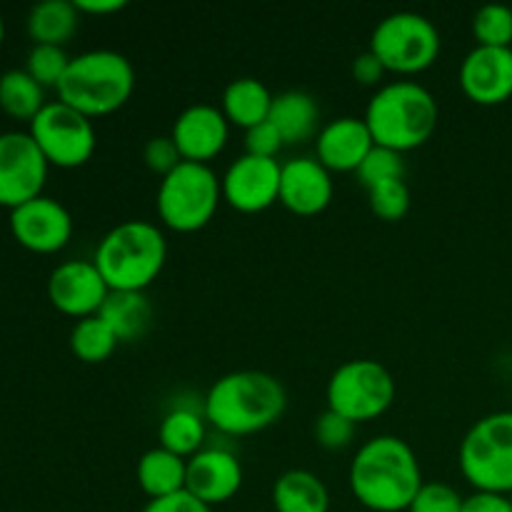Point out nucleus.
<instances>
[{"label":"nucleus","mask_w":512,"mask_h":512,"mask_svg":"<svg viewBox=\"0 0 512 512\" xmlns=\"http://www.w3.org/2000/svg\"><path fill=\"white\" fill-rule=\"evenodd\" d=\"M350 490L375 512L408 510L423 488V470L415 450L398 435H378L360 445L350 463Z\"/></svg>","instance_id":"1"},{"label":"nucleus","mask_w":512,"mask_h":512,"mask_svg":"<svg viewBox=\"0 0 512 512\" xmlns=\"http://www.w3.org/2000/svg\"><path fill=\"white\" fill-rule=\"evenodd\" d=\"M288 393L275 375L263 370H235L210 385L205 420L228 435H250L283 418Z\"/></svg>","instance_id":"2"},{"label":"nucleus","mask_w":512,"mask_h":512,"mask_svg":"<svg viewBox=\"0 0 512 512\" xmlns=\"http://www.w3.org/2000/svg\"><path fill=\"white\" fill-rule=\"evenodd\" d=\"M438 100L415 80H393L380 85L365 108V123L375 145L398 153L423 145L438 128Z\"/></svg>","instance_id":"3"},{"label":"nucleus","mask_w":512,"mask_h":512,"mask_svg":"<svg viewBox=\"0 0 512 512\" xmlns=\"http://www.w3.org/2000/svg\"><path fill=\"white\" fill-rule=\"evenodd\" d=\"M135 88V68L123 53L110 48L85 50L70 58L58 83V100L88 118L115 113L128 103Z\"/></svg>","instance_id":"4"},{"label":"nucleus","mask_w":512,"mask_h":512,"mask_svg":"<svg viewBox=\"0 0 512 512\" xmlns=\"http://www.w3.org/2000/svg\"><path fill=\"white\" fill-rule=\"evenodd\" d=\"M168 260V240L150 220H123L103 235L95 250L98 265L110 290H145Z\"/></svg>","instance_id":"5"},{"label":"nucleus","mask_w":512,"mask_h":512,"mask_svg":"<svg viewBox=\"0 0 512 512\" xmlns=\"http://www.w3.org/2000/svg\"><path fill=\"white\" fill-rule=\"evenodd\" d=\"M223 198V183L208 163L183 160L158 185V215L168 228L193 233L208 225Z\"/></svg>","instance_id":"6"},{"label":"nucleus","mask_w":512,"mask_h":512,"mask_svg":"<svg viewBox=\"0 0 512 512\" xmlns=\"http://www.w3.org/2000/svg\"><path fill=\"white\" fill-rule=\"evenodd\" d=\"M458 463L468 483L485 493H512V410L480 418L465 433Z\"/></svg>","instance_id":"7"},{"label":"nucleus","mask_w":512,"mask_h":512,"mask_svg":"<svg viewBox=\"0 0 512 512\" xmlns=\"http://www.w3.org/2000/svg\"><path fill=\"white\" fill-rule=\"evenodd\" d=\"M370 50L380 58L385 70L393 73H420L430 68L440 53V33L435 23L413 10L390 13L375 25Z\"/></svg>","instance_id":"8"},{"label":"nucleus","mask_w":512,"mask_h":512,"mask_svg":"<svg viewBox=\"0 0 512 512\" xmlns=\"http://www.w3.org/2000/svg\"><path fill=\"white\" fill-rule=\"evenodd\" d=\"M395 380L383 363L355 358L335 368L328 380V408L353 423H365L393 405Z\"/></svg>","instance_id":"9"},{"label":"nucleus","mask_w":512,"mask_h":512,"mask_svg":"<svg viewBox=\"0 0 512 512\" xmlns=\"http://www.w3.org/2000/svg\"><path fill=\"white\" fill-rule=\"evenodd\" d=\"M28 133L33 135L48 163L58 168H78L88 163L98 143L93 120L63 100L45 103V108L30 120Z\"/></svg>","instance_id":"10"},{"label":"nucleus","mask_w":512,"mask_h":512,"mask_svg":"<svg viewBox=\"0 0 512 512\" xmlns=\"http://www.w3.org/2000/svg\"><path fill=\"white\" fill-rule=\"evenodd\" d=\"M48 168L33 135L23 130L0 133V205L13 210L43 195Z\"/></svg>","instance_id":"11"},{"label":"nucleus","mask_w":512,"mask_h":512,"mask_svg":"<svg viewBox=\"0 0 512 512\" xmlns=\"http://www.w3.org/2000/svg\"><path fill=\"white\" fill-rule=\"evenodd\" d=\"M10 233L33 253H58L73 238V215L60 200L38 195L10 210Z\"/></svg>","instance_id":"12"},{"label":"nucleus","mask_w":512,"mask_h":512,"mask_svg":"<svg viewBox=\"0 0 512 512\" xmlns=\"http://www.w3.org/2000/svg\"><path fill=\"white\" fill-rule=\"evenodd\" d=\"M280 173L283 165L275 158L243 153L220 178L223 198L240 213H260L280 200Z\"/></svg>","instance_id":"13"},{"label":"nucleus","mask_w":512,"mask_h":512,"mask_svg":"<svg viewBox=\"0 0 512 512\" xmlns=\"http://www.w3.org/2000/svg\"><path fill=\"white\" fill-rule=\"evenodd\" d=\"M108 293V283L93 260H65L48 278L50 303L78 320L98 315Z\"/></svg>","instance_id":"14"},{"label":"nucleus","mask_w":512,"mask_h":512,"mask_svg":"<svg viewBox=\"0 0 512 512\" xmlns=\"http://www.w3.org/2000/svg\"><path fill=\"white\" fill-rule=\"evenodd\" d=\"M460 88L473 103L500 105L512 98V48L475 45L460 63Z\"/></svg>","instance_id":"15"},{"label":"nucleus","mask_w":512,"mask_h":512,"mask_svg":"<svg viewBox=\"0 0 512 512\" xmlns=\"http://www.w3.org/2000/svg\"><path fill=\"white\" fill-rule=\"evenodd\" d=\"M228 135L230 120L225 118L223 108L213 103H195L175 118L170 138L178 145L183 160L208 163L225 148Z\"/></svg>","instance_id":"16"},{"label":"nucleus","mask_w":512,"mask_h":512,"mask_svg":"<svg viewBox=\"0 0 512 512\" xmlns=\"http://www.w3.org/2000/svg\"><path fill=\"white\" fill-rule=\"evenodd\" d=\"M240 485H243V465L230 450L203 448L188 458L185 490L208 503L210 508L233 498Z\"/></svg>","instance_id":"17"},{"label":"nucleus","mask_w":512,"mask_h":512,"mask_svg":"<svg viewBox=\"0 0 512 512\" xmlns=\"http://www.w3.org/2000/svg\"><path fill=\"white\" fill-rule=\"evenodd\" d=\"M333 200V178L318 158H293L280 173V203L298 215H315Z\"/></svg>","instance_id":"18"},{"label":"nucleus","mask_w":512,"mask_h":512,"mask_svg":"<svg viewBox=\"0 0 512 512\" xmlns=\"http://www.w3.org/2000/svg\"><path fill=\"white\" fill-rule=\"evenodd\" d=\"M315 143H318V160L328 170H358L375 140L365 118L343 115L325 123Z\"/></svg>","instance_id":"19"},{"label":"nucleus","mask_w":512,"mask_h":512,"mask_svg":"<svg viewBox=\"0 0 512 512\" xmlns=\"http://www.w3.org/2000/svg\"><path fill=\"white\" fill-rule=\"evenodd\" d=\"M268 120L278 128L283 143H303L318 130V100L305 90H285L273 98Z\"/></svg>","instance_id":"20"},{"label":"nucleus","mask_w":512,"mask_h":512,"mask_svg":"<svg viewBox=\"0 0 512 512\" xmlns=\"http://www.w3.org/2000/svg\"><path fill=\"white\" fill-rule=\"evenodd\" d=\"M98 315L118 335L120 343H128V340H138L150 328L153 305L145 290H110Z\"/></svg>","instance_id":"21"},{"label":"nucleus","mask_w":512,"mask_h":512,"mask_svg":"<svg viewBox=\"0 0 512 512\" xmlns=\"http://www.w3.org/2000/svg\"><path fill=\"white\" fill-rule=\"evenodd\" d=\"M273 505L278 512H328L330 493L318 475L293 468L275 480Z\"/></svg>","instance_id":"22"},{"label":"nucleus","mask_w":512,"mask_h":512,"mask_svg":"<svg viewBox=\"0 0 512 512\" xmlns=\"http://www.w3.org/2000/svg\"><path fill=\"white\" fill-rule=\"evenodd\" d=\"M135 475H138V485L150 500L165 498V495L185 490L188 460L158 445V448H150L148 453H143V458L138 460V468H135Z\"/></svg>","instance_id":"23"},{"label":"nucleus","mask_w":512,"mask_h":512,"mask_svg":"<svg viewBox=\"0 0 512 512\" xmlns=\"http://www.w3.org/2000/svg\"><path fill=\"white\" fill-rule=\"evenodd\" d=\"M275 95L258 78H235L223 90V113L230 123L250 130L253 125L265 123L270 115Z\"/></svg>","instance_id":"24"},{"label":"nucleus","mask_w":512,"mask_h":512,"mask_svg":"<svg viewBox=\"0 0 512 512\" xmlns=\"http://www.w3.org/2000/svg\"><path fill=\"white\" fill-rule=\"evenodd\" d=\"M80 23V10L75 0H43L28 13V35L35 45L68 43Z\"/></svg>","instance_id":"25"},{"label":"nucleus","mask_w":512,"mask_h":512,"mask_svg":"<svg viewBox=\"0 0 512 512\" xmlns=\"http://www.w3.org/2000/svg\"><path fill=\"white\" fill-rule=\"evenodd\" d=\"M45 88L28 70H5L0 75V110L10 118L33 120L45 108Z\"/></svg>","instance_id":"26"},{"label":"nucleus","mask_w":512,"mask_h":512,"mask_svg":"<svg viewBox=\"0 0 512 512\" xmlns=\"http://www.w3.org/2000/svg\"><path fill=\"white\" fill-rule=\"evenodd\" d=\"M160 448L180 455V458H193L198 450H203L205 440V420L195 410L175 408L160 420L158 428Z\"/></svg>","instance_id":"27"},{"label":"nucleus","mask_w":512,"mask_h":512,"mask_svg":"<svg viewBox=\"0 0 512 512\" xmlns=\"http://www.w3.org/2000/svg\"><path fill=\"white\" fill-rule=\"evenodd\" d=\"M118 335L110 330L100 315L80 318L70 330V350L78 355L83 363H103L118 348Z\"/></svg>","instance_id":"28"},{"label":"nucleus","mask_w":512,"mask_h":512,"mask_svg":"<svg viewBox=\"0 0 512 512\" xmlns=\"http://www.w3.org/2000/svg\"><path fill=\"white\" fill-rule=\"evenodd\" d=\"M473 35L478 45L488 48H512V8L488 3L475 13Z\"/></svg>","instance_id":"29"},{"label":"nucleus","mask_w":512,"mask_h":512,"mask_svg":"<svg viewBox=\"0 0 512 512\" xmlns=\"http://www.w3.org/2000/svg\"><path fill=\"white\" fill-rule=\"evenodd\" d=\"M355 173H358V180L368 190L380 183H388V180L405 178L403 153H398L393 148H385V145H373Z\"/></svg>","instance_id":"30"},{"label":"nucleus","mask_w":512,"mask_h":512,"mask_svg":"<svg viewBox=\"0 0 512 512\" xmlns=\"http://www.w3.org/2000/svg\"><path fill=\"white\" fill-rule=\"evenodd\" d=\"M70 65V55L60 45H33L25 58V70L38 80L43 88H58L65 70Z\"/></svg>","instance_id":"31"},{"label":"nucleus","mask_w":512,"mask_h":512,"mask_svg":"<svg viewBox=\"0 0 512 512\" xmlns=\"http://www.w3.org/2000/svg\"><path fill=\"white\" fill-rule=\"evenodd\" d=\"M368 203L378 218L400 220L410 210V188L405 178L388 180L368 190Z\"/></svg>","instance_id":"32"},{"label":"nucleus","mask_w":512,"mask_h":512,"mask_svg":"<svg viewBox=\"0 0 512 512\" xmlns=\"http://www.w3.org/2000/svg\"><path fill=\"white\" fill-rule=\"evenodd\" d=\"M463 495L448 483H423L408 512H463Z\"/></svg>","instance_id":"33"},{"label":"nucleus","mask_w":512,"mask_h":512,"mask_svg":"<svg viewBox=\"0 0 512 512\" xmlns=\"http://www.w3.org/2000/svg\"><path fill=\"white\" fill-rule=\"evenodd\" d=\"M355 425L350 418L345 415L335 413V410H325L318 420H315V440H318L323 448L328 450H340L345 445H350L355 435Z\"/></svg>","instance_id":"34"},{"label":"nucleus","mask_w":512,"mask_h":512,"mask_svg":"<svg viewBox=\"0 0 512 512\" xmlns=\"http://www.w3.org/2000/svg\"><path fill=\"white\" fill-rule=\"evenodd\" d=\"M143 160L153 173L168 175L170 170H175L183 163V155H180L178 145H175V140L170 135H155V138H150L145 143Z\"/></svg>","instance_id":"35"},{"label":"nucleus","mask_w":512,"mask_h":512,"mask_svg":"<svg viewBox=\"0 0 512 512\" xmlns=\"http://www.w3.org/2000/svg\"><path fill=\"white\" fill-rule=\"evenodd\" d=\"M283 138H280L278 128H275L270 120L265 123L253 125L250 130H245V153L260 155V158H275L278 150L283 148Z\"/></svg>","instance_id":"36"},{"label":"nucleus","mask_w":512,"mask_h":512,"mask_svg":"<svg viewBox=\"0 0 512 512\" xmlns=\"http://www.w3.org/2000/svg\"><path fill=\"white\" fill-rule=\"evenodd\" d=\"M143 512H213V508L188 490H180V493L165 495V498L148 500Z\"/></svg>","instance_id":"37"},{"label":"nucleus","mask_w":512,"mask_h":512,"mask_svg":"<svg viewBox=\"0 0 512 512\" xmlns=\"http://www.w3.org/2000/svg\"><path fill=\"white\" fill-rule=\"evenodd\" d=\"M463 512H512L510 495L475 490L463 500Z\"/></svg>","instance_id":"38"},{"label":"nucleus","mask_w":512,"mask_h":512,"mask_svg":"<svg viewBox=\"0 0 512 512\" xmlns=\"http://www.w3.org/2000/svg\"><path fill=\"white\" fill-rule=\"evenodd\" d=\"M385 75V65L380 63L378 55L373 50H365V53L355 55L353 60V78L363 85H375L380 83Z\"/></svg>","instance_id":"39"},{"label":"nucleus","mask_w":512,"mask_h":512,"mask_svg":"<svg viewBox=\"0 0 512 512\" xmlns=\"http://www.w3.org/2000/svg\"><path fill=\"white\" fill-rule=\"evenodd\" d=\"M80 13H93V15H108V13H118L123 10L125 0H75Z\"/></svg>","instance_id":"40"},{"label":"nucleus","mask_w":512,"mask_h":512,"mask_svg":"<svg viewBox=\"0 0 512 512\" xmlns=\"http://www.w3.org/2000/svg\"><path fill=\"white\" fill-rule=\"evenodd\" d=\"M3 35H5V20L3 15H0V43H3Z\"/></svg>","instance_id":"41"},{"label":"nucleus","mask_w":512,"mask_h":512,"mask_svg":"<svg viewBox=\"0 0 512 512\" xmlns=\"http://www.w3.org/2000/svg\"><path fill=\"white\" fill-rule=\"evenodd\" d=\"M510 503H512V493H510Z\"/></svg>","instance_id":"42"}]
</instances>
